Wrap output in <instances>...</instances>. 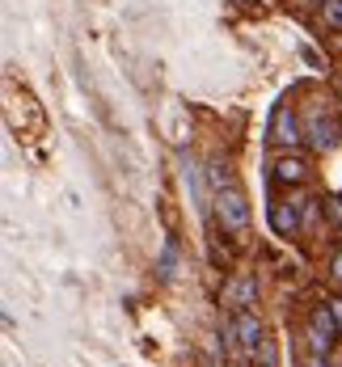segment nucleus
I'll return each mask as SVG.
<instances>
[{
    "instance_id": "f257e3e1",
    "label": "nucleus",
    "mask_w": 342,
    "mask_h": 367,
    "mask_svg": "<svg viewBox=\"0 0 342 367\" xmlns=\"http://www.w3.org/2000/svg\"><path fill=\"white\" fill-rule=\"evenodd\" d=\"M216 211H220V224L224 232H233V236H241L249 228V211H245V198L228 186V190H216Z\"/></svg>"
},
{
    "instance_id": "f03ea898",
    "label": "nucleus",
    "mask_w": 342,
    "mask_h": 367,
    "mask_svg": "<svg viewBox=\"0 0 342 367\" xmlns=\"http://www.w3.org/2000/svg\"><path fill=\"white\" fill-rule=\"evenodd\" d=\"M334 333H338V321H334V313H326V308H313V351L317 355H330V346H334Z\"/></svg>"
},
{
    "instance_id": "7ed1b4c3",
    "label": "nucleus",
    "mask_w": 342,
    "mask_h": 367,
    "mask_svg": "<svg viewBox=\"0 0 342 367\" xmlns=\"http://www.w3.org/2000/svg\"><path fill=\"white\" fill-rule=\"evenodd\" d=\"M275 139H279L283 148H296V144H300V123H296V114H288V106L275 110Z\"/></svg>"
},
{
    "instance_id": "20e7f679",
    "label": "nucleus",
    "mask_w": 342,
    "mask_h": 367,
    "mask_svg": "<svg viewBox=\"0 0 342 367\" xmlns=\"http://www.w3.org/2000/svg\"><path fill=\"white\" fill-rule=\"evenodd\" d=\"M271 224H275V232L292 236V232L300 228V216H296L292 203H275V207H271Z\"/></svg>"
},
{
    "instance_id": "39448f33",
    "label": "nucleus",
    "mask_w": 342,
    "mask_h": 367,
    "mask_svg": "<svg viewBox=\"0 0 342 367\" xmlns=\"http://www.w3.org/2000/svg\"><path fill=\"white\" fill-rule=\"evenodd\" d=\"M237 338H241V346L258 351V346H262V325L253 321L249 313H241V317H237Z\"/></svg>"
},
{
    "instance_id": "423d86ee",
    "label": "nucleus",
    "mask_w": 342,
    "mask_h": 367,
    "mask_svg": "<svg viewBox=\"0 0 342 367\" xmlns=\"http://www.w3.org/2000/svg\"><path fill=\"white\" fill-rule=\"evenodd\" d=\"M275 174H279V182H300V178H304V161H300V156H283V161L275 165Z\"/></svg>"
},
{
    "instance_id": "0eeeda50",
    "label": "nucleus",
    "mask_w": 342,
    "mask_h": 367,
    "mask_svg": "<svg viewBox=\"0 0 342 367\" xmlns=\"http://www.w3.org/2000/svg\"><path fill=\"white\" fill-rule=\"evenodd\" d=\"M313 144L326 152V148H334V127L330 123H321V119H313Z\"/></svg>"
},
{
    "instance_id": "6e6552de",
    "label": "nucleus",
    "mask_w": 342,
    "mask_h": 367,
    "mask_svg": "<svg viewBox=\"0 0 342 367\" xmlns=\"http://www.w3.org/2000/svg\"><path fill=\"white\" fill-rule=\"evenodd\" d=\"M321 21L334 26V30H342V0H326V4H321Z\"/></svg>"
},
{
    "instance_id": "1a4fd4ad",
    "label": "nucleus",
    "mask_w": 342,
    "mask_h": 367,
    "mask_svg": "<svg viewBox=\"0 0 342 367\" xmlns=\"http://www.w3.org/2000/svg\"><path fill=\"white\" fill-rule=\"evenodd\" d=\"M249 300H253V278H241V283L233 287V304H237V308H245Z\"/></svg>"
},
{
    "instance_id": "9d476101",
    "label": "nucleus",
    "mask_w": 342,
    "mask_h": 367,
    "mask_svg": "<svg viewBox=\"0 0 342 367\" xmlns=\"http://www.w3.org/2000/svg\"><path fill=\"white\" fill-rule=\"evenodd\" d=\"M173 262H178V249H173V241H169V245H165V253H161V275H165V278L173 275Z\"/></svg>"
},
{
    "instance_id": "9b49d317",
    "label": "nucleus",
    "mask_w": 342,
    "mask_h": 367,
    "mask_svg": "<svg viewBox=\"0 0 342 367\" xmlns=\"http://www.w3.org/2000/svg\"><path fill=\"white\" fill-rule=\"evenodd\" d=\"M330 313H334V321H338V329H342V300H330Z\"/></svg>"
},
{
    "instance_id": "f8f14e48",
    "label": "nucleus",
    "mask_w": 342,
    "mask_h": 367,
    "mask_svg": "<svg viewBox=\"0 0 342 367\" xmlns=\"http://www.w3.org/2000/svg\"><path fill=\"white\" fill-rule=\"evenodd\" d=\"M334 278H338V283H342V253H338V258H334Z\"/></svg>"
},
{
    "instance_id": "ddd939ff",
    "label": "nucleus",
    "mask_w": 342,
    "mask_h": 367,
    "mask_svg": "<svg viewBox=\"0 0 342 367\" xmlns=\"http://www.w3.org/2000/svg\"><path fill=\"white\" fill-rule=\"evenodd\" d=\"M308 367H330V363H326V359H321V355H317V359H313V363H308Z\"/></svg>"
}]
</instances>
